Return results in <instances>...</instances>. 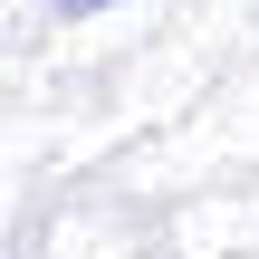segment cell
<instances>
[{"instance_id":"1","label":"cell","mask_w":259,"mask_h":259,"mask_svg":"<svg viewBox=\"0 0 259 259\" xmlns=\"http://www.w3.org/2000/svg\"><path fill=\"white\" fill-rule=\"evenodd\" d=\"M58 10H106V0H58Z\"/></svg>"}]
</instances>
